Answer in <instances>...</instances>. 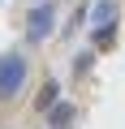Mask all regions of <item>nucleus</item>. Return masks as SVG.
Returning <instances> with one entry per match:
<instances>
[{"instance_id":"obj_1","label":"nucleus","mask_w":125,"mask_h":129,"mask_svg":"<svg viewBox=\"0 0 125 129\" xmlns=\"http://www.w3.org/2000/svg\"><path fill=\"white\" fill-rule=\"evenodd\" d=\"M26 73H30V64H26L22 52H5L0 56V103H9L26 86Z\"/></svg>"},{"instance_id":"obj_2","label":"nucleus","mask_w":125,"mask_h":129,"mask_svg":"<svg viewBox=\"0 0 125 129\" xmlns=\"http://www.w3.org/2000/svg\"><path fill=\"white\" fill-rule=\"evenodd\" d=\"M52 30H56V5L52 0H35V9L26 17V39L43 43V39H52Z\"/></svg>"},{"instance_id":"obj_3","label":"nucleus","mask_w":125,"mask_h":129,"mask_svg":"<svg viewBox=\"0 0 125 129\" xmlns=\"http://www.w3.org/2000/svg\"><path fill=\"white\" fill-rule=\"evenodd\" d=\"M47 125H52V129H69V125H73V103H69V99H56V103L47 108Z\"/></svg>"},{"instance_id":"obj_4","label":"nucleus","mask_w":125,"mask_h":129,"mask_svg":"<svg viewBox=\"0 0 125 129\" xmlns=\"http://www.w3.org/2000/svg\"><path fill=\"white\" fill-rule=\"evenodd\" d=\"M91 22H95V26H112V22H116V0H99L95 13H91Z\"/></svg>"},{"instance_id":"obj_5","label":"nucleus","mask_w":125,"mask_h":129,"mask_svg":"<svg viewBox=\"0 0 125 129\" xmlns=\"http://www.w3.org/2000/svg\"><path fill=\"white\" fill-rule=\"evenodd\" d=\"M56 95H60V86H56V82H47V86L39 90V99H35V108H39V112H47V108L56 103Z\"/></svg>"},{"instance_id":"obj_6","label":"nucleus","mask_w":125,"mask_h":129,"mask_svg":"<svg viewBox=\"0 0 125 129\" xmlns=\"http://www.w3.org/2000/svg\"><path fill=\"white\" fill-rule=\"evenodd\" d=\"M112 35H116V26H95V47H112Z\"/></svg>"},{"instance_id":"obj_7","label":"nucleus","mask_w":125,"mask_h":129,"mask_svg":"<svg viewBox=\"0 0 125 129\" xmlns=\"http://www.w3.org/2000/svg\"><path fill=\"white\" fill-rule=\"evenodd\" d=\"M73 69H78V73H86V69H91V52H82V56L73 60Z\"/></svg>"}]
</instances>
